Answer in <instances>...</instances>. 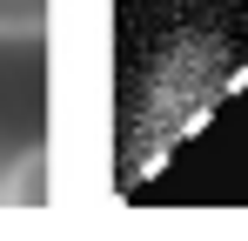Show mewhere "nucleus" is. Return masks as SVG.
Masks as SVG:
<instances>
[{"mask_svg":"<svg viewBox=\"0 0 248 241\" xmlns=\"http://www.w3.org/2000/svg\"><path fill=\"white\" fill-rule=\"evenodd\" d=\"M47 34V0H0V40Z\"/></svg>","mask_w":248,"mask_h":241,"instance_id":"nucleus-1","label":"nucleus"}]
</instances>
